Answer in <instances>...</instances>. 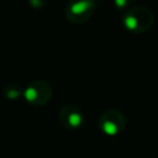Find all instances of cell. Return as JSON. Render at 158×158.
Wrapping results in <instances>:
<instances>
[{
	"mask_svg": "<svg viewBox=\"0 0 158 158\" xmlns=\"http://www.w3.org/2000/svg\"><path fill=\"white\" fill-rule=\"evenodd\" d=\"M123 27L133 33H141L147 31L154 22V14L147 6H133L126 9L122 14Z\"/></svg>",
	"mask_w": 158,
	"mask_h": 158,
	"instance_id": "6da1fadb",
	"label": "cell"
},
{
	"mask_svg": "<svg viewBox=\"0 0 158 158\" xmlns=\"http://www.w3.org/2000/svg\"><path fill=\"white\" fill-rule=\"evenodd\" d=\"M53 95V89L51 84L42 79H36L30 81L23 89L25 100L33 106H42L47 104Z\"/></svg>",
	"mask_w": 158,
	"mask_h": 158,
	"instance_id": "7a4b0ae2",
	"label": "cell"
},
{
	"mask_svg": "<svg viewBox=\"0 0 158 158\" xmlns=\"http://www.w3.org/2000/svg\"><path fill=\"white\" fill-rule=\"evenodd\" d=\"M126 126L125 115L116 109H110L102 112L99 117V128L106 136H116L123 131Z\"/></svg>",
	"mask_w": 158,
	"mask_h": 158,
	"instance_id": "3957f363",
	"label": "cell"
},
{
	"mask_svg": "<svg viewBox=\"0 0 158 158\" xmlns=\"http://www.w3.org/2000/svg\"><path fill=\"white\" fill-rule=\"evenodd\" d=\"M95 9V1L93 0H73L65 6V16L70 22L81 23L85 22Z\"/></svg>",
	"mask_w": 158,
	"mask_h": 158,
	"instance_id": "277c9868",
	"label": "cell"
},
{
	"mask_svg": "<svg viewBox=\"0 0 158 158\" xmlns=\"http://www.w3.org/2000/svg\"><path fill=\"white\" fill-rule=\"evenodd\" d=\"M84 112L75 105H64L59 110V121L68 130H78L84 125Z\"/></svg>",
	"mask_w": 158,
	"mask_h": 158,
	"instance_id": "5b68a950",
	"label": "cell"
},
{
	"mask_svg": "<svg viewBox=\"0 0 158 158\" xmlns=\"http://www.w3.org/2000/svg\"><path fill=\"white\" fill-rule=\"evenodd\" d=\"M4 95L9 100H16L23 96V88H21L17 83H9L4 86Z\"/></svg>",
	"mask_w": 158,
	"mask_h": 158,
	"instance_id": "8992f818",
	"label": "cell"
},
{
	"mask_svg": "<svg viewBox=\"0 0 158 158\" xmlns=\"http://www.w3.org/2000/svg\"><path fill=\"white\" fill-rule=\"evenodd\" d=\"M114 5L117 6V7H120V9L123 7V10H126V6L128 5V1H127V0H123V1H122V0H116V1L114 2Z\"/></svg>",
	"mask_w": 158,
	"mask_h": 158,
	"instance_id": "52a82bcc",
	"label": "cell"
}]
</instances>
